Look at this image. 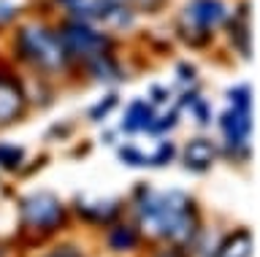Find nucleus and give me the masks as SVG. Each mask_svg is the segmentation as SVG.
<instances>
[{"mask_svg": "<svg viewBox=\"0 0 260 257\" xmlns=\"http://www.w3.org/2000/svg\"><path fill=\"white\" fill-rule=\"evenodd\" d=\"M231 38H233L236 49H239L244 57H249V30H247V22H244V19L231 22Z\"/></svg>", "mask_w": 260, "mask_h": 257, "instance_id": "15", "label": "nucleus"}, {"mask_svg": "<svg viewBox=\"0 0 260 257\" xmlns=\"http://www.w3.org/2000/svg\"><path fill=\"white\" fill-rule=\"evenodd\" d=\"M168 98H171V92L166 90V87H157V84L152 87V100L157 103V106H160V103H166Z\"/></svg>", "mask_w": 260, "mask_h": 257, "instance_id": "23", "label": "nucleus"}, {"mask_svg": "<svg viewBox=\"0 0 260 257\" xmlns=\"http://www.w3.org/2000/svg\"><path fill=\"white\" fill-rule=\"evenodd\" d=\"M219 127H222V135L231 149H241L247 143L249 133H252V114L249 106H231L219 117Z\"/></svg>", "mask_w": 260, "mask_h": 257, "instance_id": "6", "label": "nucleus"}, {"mask_svg": "<svg viewBox=\"0 0 260 257\" xmlns=\"http://www.w3.org/2000/svg\"><path fill=\"white\" fill-rule=\"evenodd\" d=\"M154 106H149L146 100H133L122 117V130L125 133H149V127L154 122Z\"/></svg>", "mask_w": 260, "mask_h": 257, "instance_id": "9", "label": "nucleus"}, {"mask_svg": "<svg viewBox=\"0 0 260 257\" xmlns=\"http://www.w3.org/2000/svg\"><path fill=\"white\" fill-rule=\"evenodd\" d=\"M146 198H138L141 222L152 230V236L168 238L171 244H190L201 230V211L195 200L184 192L154 195L144 190Z\"/></svg>", "mask_w": 260, "mask_h": 257, "instance_id": "1", "label": "nucleus"}, {"mask_svg": "<svg viewBox=\"0 0 260 257\" xmlns=\"http://www.w3.org/2000/svg\"><path fill=\"white\" fill-rule=\"evenodd\" d=\"M228 100H231V106H252L249 87H233V90L228 92Z\"/></svg>", "mask_w": 260, "mask_h": 257, "instance_id": "19", "label": "nucleus"}, {"mask_svg": "<svg viewBox=\"0 0 260 257\" xmlns=\"http://www.w3.org/2000/svg\"><path fill=\"white\" fill-rule=\"evenodd\" d=\"M46 257H81V254H79L73 246H57V249H52Z\"/></svg>", "mask_w": 260, "mask_h": 257, "instance_id": "22", "label": "nucleus"}, {"mask_svg": "<svg viewBox=\"0 0 260 257\" xmlns=\"http://www.w3.org/2000/svg\"><path fill=\"white\" fill-rule=\"evenodd\" d=\"M117 103H119V95H117V92H109L101 103H98V106L89 108V119H92V122H101V119H106V117L111 114Z\"/></svg>", "mask_w": 260, "mask_h": 257, "instance_id": "16", "label": "nucleus"}, {"mask_svg": "<svg viewBox=\"0 0 260 257\" xmlns=\"http://www.w3.org/2000/svg\"><path fill=\"white\" fill-rule=\"evenodd\" d=\"M57 3H62L71 14H76V17H81V19L109 17V11H106V6L101 3V0H57Z\"/></svg>", "mask_w": 260, "mask_h": 257, "instance_id": "13", "label": "nucleus"}, {"mask_svg": "<svg viewBox=\"0 0 260 257\" xmlns=\"http://www.w3.org/2000/svg\"><path fill=\"white\" fill-rule=\"evenodd\" d=\"M16 46H19L22 57L32 65H38L41 70H62L65 62H68L60 35L49 33L46 27L38 25L22 27L19 35H16Z\"/></svg>", "mask_w": 260, "mask_h": 257, "instance_id": "3", "label": "nucleus"}, {"mask_svg": "<svg viewBox=\"0 0 260 257\" xmlns=\"http://www.w3.org/2000/svg\"><path fill=\"white\" fill-rule=\"evenodd\" d=\"M101 3L106 6V11H109V17H114L117 11L127 9V3H130V0H101Z\"/></svg>", "mask_w": 260, "mask_h": 257, "instance_id": "21", "label": "nucleus"}, {"mask_svg": "<svg viewBox=\"0 0 260 257\" xmlns=\"http://www.w3.org/2000/svg\"><path fill=\"white\" fill-rule=\"evenodd\" d=\"M182 70H176V76H182V79H187V82H192L195 79V70L190 68V65H179Z\"/></svg>", "mask_w": 260, "mask_h": 257, "instance_id": "24", "label": "nucleus"}, {"mask_svg": "<svg viewBox=\"0 0 260 257\" xmlns=\"http://www.w3.org/2000/svg\"><path fill=\"white\" fill-rule=\"evenodd\" d=\"M60 41L68 57H79L84 62L101 57V54H111V41L101 30L87 25V22H68V25H62Z\"/></svg>", "mask_w": 260, "mask_h": 257, "instance_id": "5", "label": "nucleus"}, {"mask_svg": "<svg viewBox=\"0 0 260 257\" xmlns=\"http://www.w3.org/2000/svg\"><path fill=\"white\" fill-rule=\"evenodd\" d=\"M119 160L125 165H133V168H141L146 165V155L138 146H133V143H127V146H119Z\"/></svg>", "mask_w": 260, "mask_h": 257, "instance_id": "17", "label": "nucleus"}, {"mask_svg": "<svg viewBox=\"0 0 260 257\" xmlns=\"http://www.w3.org/2000/svg\"><path fill=\"white\" fill-rule=\"evenodd\" d=\"M109 246L114 252H130V249L138 246V230L133 225H122L117 222L109 233Z\"/></svg>", "mask_w": 260, "mask_h": 257, "instance_id": "12", "label": "nucleus"}, {"mask_svg": "<svg viewBox=\"0 0 260 257\" xmlns=\"http://www.w3.org/2000/svg\"><path fill=\"white\" fill-rule=\"evenodd\" d=\"M228 22V9L222 0H190L179 17V35L195 49L211 38V33Z\"/></svg>", "mask_w": 260, "mask_h": 257, "instance_id": "2", "label": "nucleus"}, {"mask_svg": "<svg viewBox=\"0 0 260 257\" xmlns=\"http://www.w3.org/2000/svg\"><path fill=\"white\" fill-rule=\"evenodd\" d=\"M19 219L30 233L44 238V236H54L57 230H62L68 225V208L52 192H38V195L22 198Z\"/></svg>", "mask_w": 260, "mask_h": 257, "instance_id": "4", "label": "nucleus"}, {"mask_svg": "<svg viewBox=\"0 0 260 257\" xmlns=\"http://www.w3.org/2000/svg\"><path fill=\"white\" fill-rule=\"evenodd\" d=\"M214 160H217V146L209 138H192L184 146V155H182L184 168L192 173H206L214 165Z\"/></svg>", "mask_w": 260, "mask_h": 257, "instance_id": "8", "label": "nucleus"}, {"mask_svg": "<svg viewBox=\"0 0 260 257\" xmlns=\"http://www.w3.org/2000/svg\"><path fill=\"white\" fill-rule=\"evenodd\" d=\"M24 106H27V98H24L22 84L11 76H0V127L22 119Z\"/></svg>", "mask_w": 260, "mask_h": 257, "instance_id": "7", "label": "nucleus"}, {"mask_svg": "<svg viewBox=\"0 0 260 257\" xmlns=\"http://www.w3.org/2000/svg\"><path fill=\"white\" fill-rule=\"evenodd\" d=\"M157 257H187V254L179 252V249H168V252H160Z\"/></svg>", "mask_w": 260, "mask_h": 257, "instance_id": "25", "label": "nucleus"}, {"mask_svg": "<svg viewBox=\"0 0 260 257\" xmlns=\"http://www.w3.org/2000/svg\"><path fill=\"white\" fill-rule=\"evenodd\" d=\"M76 211L84 216L87 222L106 225V222H117L122 206L117 203V200H98V203H92V206H87L84 200H76Z\"/></svg>", "mask_w": 260, "mask_h": 257, "instance_id": "10", "label": "nucleus"}, {"mask_svg": "<svg viewBox=\"0 0 260 257\" xmlns=\"http://www.w3.org/2000/svg\"><path fill=\"white\" fill-rule=\"evenodd\" d=\"M252 254V233L249 230H233L231 236L217 249V257H249Z\"/></svg>", "mask_w": 260, "mask_h": 257, "instance_id": "11", "label": "nucleus"}, {"mask_svg": "<svg viewBox=\"0 0 260 257\" xmlns=\"http://www.w3.org/2000/svg\"><path fill=\"white\" fill-rule=\"evenodd\" d=\"M192 111H195V119H198L201 125H209V103L206 100H192Z\"/></svg>", "mask_w": 260, "mask_h": 257, "instance_id": "20", "label": "nucleus"}, {"mask_svg": "<svg viewBox=\"0 0 260 257\" xmlns=\"http://www.w3.org/2000/svg\"><path fill=\"white\" fill-rule=\"evenodd\" d=\"M174 143H160L157 149H154V157H146V163H152V165H168L171 160H174Z\"/></svg>", "mask_w": 260, "mask_h": 257, "instance_id": "18", "label": "nucleus"}, {"mask_svg": "<svg viewBox=\"0 0 260 257\" xmlns=\"http://www.w3.org/2000/svg\"><path fill=\"white\" fill-rule=\"evenodd\" d=\"M24 157H27V152L22 146H16V143H0V168L3 171H8V173L19 171Z\"/></svg>", "mask_w": 260, "mask_h": 257, "instance_id": "14", "label": "nucleus"}]
</instances>
